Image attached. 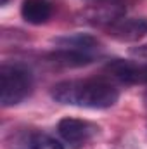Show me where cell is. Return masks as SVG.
Listing matches in <instances>:
<instances>
[{"label": "cell", "instance_id": "9", "mask_svg": "<svg viewBox=\"0 0 147 149\" xmlns=\"http://www.w3.org/2000/svg\"><path fill=\"white\" fill-rule=\"evenodd\" d=\"M54 43L57 47L83 50V52H90V54H99L102 50V43L95 37L87 35V33H74V35H66V37L54 38Z\"/></svg>", "mask_w": 147, "mask_h": 149}, {"label": "cell", "instance_id": "1", "mask_svg": "<svg viewBox=\"0 0 147 149\" xmlns=\"http://www.w3.org/2000/svg\"><path fill=\"white\" fill-rule=\"evenodd\" d=\"M50 97L64 106L85 109H107L119 99V90L106 78L64 80L50 88Z\"/></svg>", "mask_w": 147, "mask_h": 149}, {"label": "cell", "instance_id": "5", "mask_svg": "<svg viewBox=\"0 0 147 149\" xmlns=\"http://www.w3.org/2000/svg\"><path fill=\"white\" fill-rule=\"evenodd\" d=\"M106 73L112 80L125 83V85H142V83H147V63L114 59L107 63Z\"/></svg>", "mask_w": 147, "mask_h": 149}, {"label": "cell", "instance_id": "11", "mask_svg": "<svg viewBox=\"0 0 147 149\" xmlns=\"http://www.w3.org/2000/svg\"><path fill=\"white\" fill-rule=\"evenodd\" d=\"M87 2H92V3H104V2H128V0H87Z\"/></svg>", "mask_w": 147, "mask_h": 149}, {"label": "cell", "instance_id": "7", "mask_svg": "<svg viewBox=\"0 0 147 149\" xmlns=\"http://www.w3.org/2000/svg\"><path fill=\"white\" fill-rule=\"evenodd\" d=\"M95 57H97V54L74 50V49H64V47H57L55 50H52L47 56L49 63H52L55 66H62V68H81V66L92 64L95 61Z\"/></svg>", "mask_w": 147, "mask_h": 149}, {"label": "cell", "instance_id": "13", "mask_svg": "<svg viewBox=\"0 0 147 149\" xmlns=\"http://www.w3.org/2000/svg\"><path fill=\"white\" fill-rule=\"evenodd\" d=\"M146 102H147V92H146Z\"/></svg>", "mask_w": 147, "mask_h": 149}, {"label": "cell", "instance_id": "8", "mask_svg": "<svg viewBox=\"0 0 147 149\" xmlns=\"http://www.w3.org/2000/svg\"><path fill=\"white\" fill-rule=\"evenodd\" d=\"M54 14V7L49 0H23L21 17L28 24H45Z\"/></svg>", "mask_w": 147, "mask_h": 149}, {"label": "cell", "instance_id": "6", "mask_svg": "<svg viewBox=\"0 0 147 149\" xmlns=\"http://www.w3.org/2000/svg\"><path fill=\"white\" fill-rule=\"evenodd\" d=\"M106 31L118 42H139L147 35V17H121L107 26Z\"/></svg>", "mask_w": 147, "mask_h": 149}, {"label": "cell", "instance_id": "12", "mask_svg": "<svg viewBox=\"0 0 147 149\" xmlns=\"http://www.w3.org/2000/svg\"><path fill=\"white\" fill-rule=\"evenodd\" d=\"M9 2H10V0H0V3H2V7H5V5H7Z\"/></svg>", "mask_w": 147, "mask_h": 149}, {"label": "cell", "instance_id": "2", "mask_svg": "<svg viewBox=\"0 0 147 149\" xmlns=\"http://www.w3.org/2000/svg\"><path fill=\"white\" fill-rule=\"evenodd\" d=\"M33 74L23 64H2L0 68V104L12 108L30 97Z\"/></svg>", "mask_w": 147, "mask_h": 149}, {"label": "cell", "instance_id": "10", "mask_svg": "<svg viewBox=\"0 0 147 149\" xmlns=\"http://www.w3.org/2000/svg\"><path fill=\"white\" fill-rule=\"evenodd\" d=\"M26 146L28 149H64V146L54 139L52 135L45 134V132H40V130H33L26 135Z\"/></svg>", "mask_w": 147, "mask_h": 149}, {"label": "cell", "instance_id": "4", "mask_svg": "<svg viewBox=\"0 0 147 149\" xmlns=\"http://www.w3.org/2000/svg\"><path fill=\"white\" fill-rule=\"evenodd\" d=\"M126 3L125 2H104V3H92L81 10V21L92 26L107 28L118 19L125 17Z\"/></svg>", "mask_w": 147, "mask_h": 149}, {"label": "cell", "instance_id": "3", "mask_svg": "<svg viewBox=\"0 0 147 149\" xmlns=\"http://www.w3.org/2000/svg\"><path fill=\"white\" fill-rule=\"evenodd\" d=\"M57 132H59L61 139L71 149H81L101 134V127L88 120L66 116V118L59 120Z\"/></svg>", "mask_w": 147, "mask_h": 149}]
</instances>
